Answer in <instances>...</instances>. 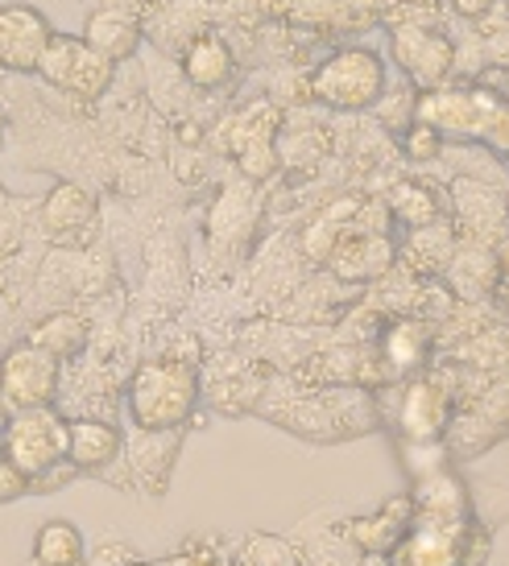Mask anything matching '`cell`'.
<instances>
[{"instance_id":"obj_4","label":"cell","mask_w":509,"mask_h":566,"mask_svg":"<svg viewBox=\"0 0 509 566\" xmlns=\"http://www.w3.org/2000/svg\"><path fill=\"white\" fill-rule=\"evenodd\" d=\"M59 389V356L42 352L38 344L9 352L0 364V401L21 409H42Z\"/></svg>"},{"instance_id":"obj_6","label":"cell","mask_w":509,"mask_h":566,"mask_svg":"<svg viewBox=\"0 0 509 566\" xmlns=\"http://www.w3.org/2000/svg\"><path fill=\"white\" fill-rule=\"evenodd\" d=\"M315 92L335 108H361L382 92V63L368 50H344L319 71Z\"/></svg>"},{"instance_id":"obj_20","label":"cell","mask_w":509,"mask_h":566,"mask_svg":"<svg viewBox=\"0 0 509 566\" xmlns=\"http://www.w3.org/2000/svg\"><path fill=\"white\" fill-rule=\"evenodd\" d=\"M456 9H460L464 17H477V13L489 9V0H456Z\"/></svg>"},{"instance_id":"obj_11","label":"cell","mask_w":509,"mask_h":566,"mask_svg":"<svg viewBox=\"0 0 509 566\" xmlns=\"http://www.w3.org/2000/svg\"><path fill=\"white\" fill-rule=\"evenodd\" d=\"M447 422V406L444 394L435 385H414L406 394V406H402V426L414 439H435Z\"/></svg>"},{"instance_id":"obj_2","label":"cell","mask_w":509,"mask_h":566,"mask_svg":"<svg viewBox=\"0 0 509 566\" xmlns=\"http://www.w3.org/2000/svg\"><path fill=\"white\" fill-rule=\"evenodd\" d=\"M71 447V426L59 422V413L42 409H21L13 422L4 426V459L30 475V484L42 472H50L59 459H66Z\"/></svg>"},{"instance_id":"obj_10","label":"cell","mask_w":509,"mask_h":566,"mask_svg":"<svg viewBox=\"0 0 509 566\" xmlns=\"http://www.w3.org/2000/svg\"><path fill=\"white\" fill-rule=\"evenodd\" d=\"M83 558H87V546H83V534L71 521H50L38 530L33 566H83Z\"/></svg>"},{"instance_id":"obj_14","label":"cell","mask_w":509,"mask_h":566,"mask_svg":"<svg viewBox=\"0 0 509 566\" xmlns=\"http://www.w3.org/2000/svg\"><path fill=\"white\" fill-rule=\"evenodd\" d=\"M427 347V327L423 323H398V327L385 335V360L394 373H411L414 364H423Z\"/></svg>"},{"instance_id":"obj_15","label":"cell","mask_w":509,"mask_h":566,"mask_svg":"<svg viewBox=\"0 0 509 566\" xmlns=\"http://www.w3.org/2000/svg\"><path fill=\"white\" fill-rule=\"evenodd\" d=\"M83 339H87V327L75 315H59L33 331V344L42 347V352H50V356H75L83 347Z\"/></svg>"},{"instance_id":"obj_17","label":"cell","mask_w":509,"mask_h":566,"mask_svg":"<svg viewBox=\"0 0 509 566\" xmlns=\"http://www.w3.org/2000/svg\"><path fill=\"white\" fill-rule=\"evenodd\" d=\"M237 566H299V554L278 537H249V546L240 551Z\"/></svg>"},{"instance_id":"obj_18","label":"cell","mask_w":509,"mask_h":566,"mask_svg":"<svg viewBox=\"0 0 509 566\" xmlns=\"http://www.w3.org/2000/svg\"><path fill=\"white\" fill-rule=\"evenodd\" d=\"M25 488H30V475L21 472L17 463H9V459H0V504L25 496Z\"/></svg>"},{"instance_id":"obj_21","label":"cell","mask_w":509,"mask_h":566,"mask_svg":"<svg viewBox=\"0 0 509 566\" xmlns=\"http://www.w3.org/2000/svg\"><path fill=\"white\" fill-rule=\"evenodd\" d=\"M162 566H207V563H199V558H175V563H162Z\"/></svg>"},{"instance_id":"obj_12","label":"cell","mask_w":509,"mask_h":566,"mask_svg":"<svg viewBox=\"0 0 509 566\" xmlns=\"http://www.w3.org/2000/svg\"><path fill=\"white\" fill-rule=\"evenodd\" d=\"M187 75H191L195 87H220L228 75H232V54L220 38H199L191 50H187Z\"/></svg>"},{"instance_id":"obj_22","label":"cell","mask_w":509,"mask_h":566,"mask_svg":"<svg viewBox=\"0 0 509 566\" xmlns=\"http://www.w3.org/2000/svg\"><path fill=\"white\" fill-rule=\"evenodd\" d=\"M0 426H4V401H0Z\"/></svg>"},{"instance_id":"obj_9","label":"cell","mask_w":509,"mask_h":566,"mask_svg":"<svg viewBox=\"0 0 509 566\" xmlns=\"http://www.w3.org/2000/svg\"><path fill=\"white\" fill-rule=\"evenodd\" d=\"M411 513H414V501L411 496H398V501H389L377 513V517H368V521H352L344 534L361 546V551H373V554H389L394 546H398V534L411 525Z\"/></svg>"},{"instance_id":"obj_8","label":"cell","mask_w":509,"mask_h":566,"mask_svg":"<svg viewBox=\"0 0 509 566\" xmlns=\"http://www.w3.org/2000/svg\"><path fill=\"white\" fill-rule=\"evenodd\" d=\"M121 451V434L116 426L96 422V418H80L71 422V447H66V459L80 468V472H100L104 463H112Z\"/></svg>"},{"instance_id":"obj_16","label":"cell","mask_w":509,"mask_h":566,"mask_svg":"<svg viewBox=\"0 0 509 566\" xmlns=\"http://www.w3.org/2000/svg\"><path fill=\"white\" fill-rule=\"evenodd\" d=\"M87 220H92V199H87L80 187H59L46 199V223L54 228V232L83 228Z\"/></svg>"},{"instance_id":"obj_13","label":"cell","mask_w":509,"mask_h":566,"mask_svg":"<svg viewBox=\"0 0 509 566\" xmlns=\"http://www.w3.org/2000/svg\"><path fill=\"white\" fill-rule=\"evenodd\" d=\"M87 42H92L100 54L121 59V54H128V50L137 46V25H133L125 13H100L96 21H92V30H87Z\"/></svg>"},{"instance_id":"obj_5","label":"cell","mask_w":509,"mask_h":566,"mask_svg":"<svg viewBox=\"0 0 509 566\" xmlns=\"http://www.w3.org/2000/svg\"><path fill=\"white\" fill-rule=\"evenodd\" d=\"M38 71L46 75L54 87L75 95H96L104 83L112 80V59L100 54L92 42H80V38H50L46 54Z\"/></svg>"},{"instance_id":"obj_7","label":"cell","mask_w":509,"mask_h":566,"mask_svg":"<svg viewBox=\"0 0 509 566\" xmlns=\"http://www.w3.org/2000/svg\"><path fill=\"white\" fill-rule=\"evenodd\" d=\"M50 46V30L33 9H4L0 13V66L33 71Z\"/></svg>"},{"instance_id":"obj_19","label":"cell","mask_w":509,"mask_h":566,"mask_svg":"<svg viewBox=\"0 0 509 566\" xmlns=\"http://www.w3.org/2000/svg\"><path fill=\"white\" fill-rule=\"evenodd\" d=\"M435 145H439V137H435V128H414L411 133V154L414 158H430L435 154Z\"/></svg>"},{"instance_id":"obj_1","label":"cell","mask_w":509,"mask_h":566,"mask_svg":"<svg viewBox=\"0 0 509 566\" xmlns=\"http://www.w3.org/2000/svg\"><path fill=\"white\" fill-rule=\"evenodd\" d=\"M128 401H133V418L145 430H170L195 406V373L178 360L145 364L137 380H133Z\"/></svg>"},{"instance_id":"obj_3","label":"cell","mask_w":509,"mask_h":566,"mask_svg":"<svg viewBox=\"0 0 509 566\" xmlns=\"http://www.w3.org/2000/svg\"><path fill=\"white\" fill-rule=\"evenodd\" d=\"M464 534H468V525H464L460 513L423 509L418 525L389 551V566H468Z\"/></svg>"}]
</instances>
